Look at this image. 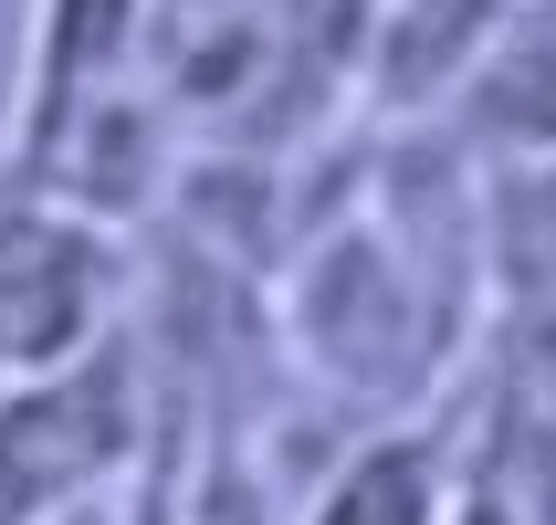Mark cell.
Instances as JSON below:
<instances>
[{
  "mask_svg": "<svg viewBox=\"0 0 556 525\" xmlns=\"http://www.w3.org/2000/svg\"><path fill=\"white\" fill-rule=\"evenodd\" d=\"M274 315L305 389H326L357 421H400L452 368V337H463L452 326L463 295L431 263H409V242L378 211H337L294 232V263L274 274Z\"/></svg>",
  "mask_w": 556,
  "mask_h": 525,
  "instance_id": "1",
  "label": "cell"
},
{
  "mask_svg": "<svg viewBox=\"0 0 556 525\" xmlns=\"http://www.w3.org/2000/svg\"><path fill=\"white\" fill-rule=\"evenodd\" d=\"M148 410H157V378L126 326L105 347H85L74 368L0 389V525H53L63 504L126 484L157 441Z\"/></svg>",
  "mask_w": 556,
  "mask_h": 525,
  "instance_id": "2",
  "label": "cell"
},
{
  "mask_svg": "<svg viewBox=\"0 0 556 525\" xmlns=\"http://www.w3.org/2000/svg\"><path fill=\"white\" fill-rule=\"evenodd\" d=\"M294 525H452V473H441L431 432H400V421H368L337 463L294 484Z\"/></svg>",
  "mask_w": 556,
  "mask_h": 525,
  "instance_id": "3",
  "label": "cell"
},
{
  "mask_svg": "<svg viewBox=\"0 0 556 525\" xmlns=\"http://www.w3.org/2000/svg\"><path fill=\"white\" fill-rule=\"evenodd\" d=\"M472 263H483V305H504V315L556 305V158L483 168V189H472Z\"/></svg>",
  "mask_w": 556,
  "mask_h": 525,
  "instance_id": "4",
  "label": "cell"
}]
</instances>
